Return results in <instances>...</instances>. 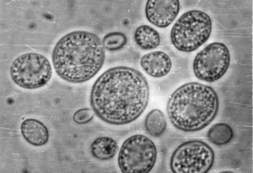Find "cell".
I'll return each mask as SVG.
<instances>
[{"mask_svg": "<svg viewBox=\"0 0 253 173\" xmlns=\"http://www.w3.org/2000/svg\"><path fill=\"white\" fill-rule=\"evenodd\" d=\"M141 67L146 74L155 78L166 77L172 69V60L163 51H152L142 56Z\"/></svg>", "mask_w": 253, "mask_h": 173, "instance_id": "10", "label": "cell"}, {"mask_svg": "<svg viewBox=\"0 0 253 173\" xmlns=\"http://www.w3.org/2000/svg\"><path fill=\"white\" fill-rule=\"evenodd\" d=\"M150 99V86L137 69L117 66L97 79L90 91V106L101 120L112 125H125L137 120Z\"/></svg>", "mask_w": 253, "mask_h": 173, "instance_id": "1", "label": "cell"}, {"mask_svg": "<svg viewBox=\"0 0 253 173\" xmlns=\"http://www.w3.org/2000/svg\"><path fill=\"white\" fill-rule=\"evenodd\" d=\"M178 0H148L145 7L146 19L158 28H167L176 19L180 12Z\"/></svg>", "mask_w": 253, "mask_h": 173, "instance_id": "9", "label": "cell"}, {"mask_svg": "<svg viewBox=\"0 0 253 173\" xmlns=\"http://www.w3.org/2000/svg\"><path fill=\"white\" fill-rule=\"evenodd\" d=\"M10 77L22 88H41L51 80V63L47 58L38 53L20 55L10 66Z\"/></svg>", "mask_w": 253, "mask_h": 173, "instance_id": "7", "label": "cell"}, {"mask_svg": "<svg viewBox=\"0 0 253 173\" xmlns=\"http://www.w3.org/2000/svg\"><path fill=\"white\" fill-rule=\"evenodd\" d=\"M94 115L93 109H80L74 114L73 120L78 124H88L93 120Z\"/></svg>", "mask_w": 253, "mask_h": 173, "instance_id": "17", "label": "cell"}, {"mask_svg": "<svg viewBox=\"0 0 253 173\" xmlns=\"http://www.w3.org/2000/svg\"><path fill=\"white\" fill-rule=\"evenodd\" d=\"M134 39L137 45L142 50L155 49L161 42L158 31L146 25L137 28L134 31Z\"/></svg>", "mask_w": 253, "mask_h": 173, "instance_id": "13", "label": "cell"}, {"mask_svg": "<svg viewBox=\"0 0 253 173\" xmlns=\"http://www.w3.org/2000/svg\"><path fill=\"white\" fill-rule=\"evenodd\" d=\"M215 154L208 144L190 140L177 146L170 158V169L174 173H206L211 169Z\"/></svg>", "mask_w": 253, "mask_h": 173, "instance_id": "6", "label": "cell"}, {"mask_svg": "<svg viewBox=\"0 0 253 173\" xmlns=\"http://www.w3.org/2000/svg\"><path fill=\"white\" fill-rule=\"evenodd\" d=\"M105 59L101 39L93 32L82 30L66 34L59 39L51 56L58 76L72 84L86 82L95 77Z\"/></svg>", "mask_w": 253, "mask_h": 173, "instance_id": "2", "label": "cell"}, {"mask_svg": "<svg viewBox=\"0 0 253 173\" xmlns=\"http://www.w3.org/2000/svg\"><path fill=\"white\" fill-rule=\"evenodd\" d=\"M166 116L162 110L154 109L151 110L145 119V128L152 137L158 138L164 134L166 129Z\"/></svg>", "mask_w": 253, "mask_h": 173, "instance_id": "14", "label": "cell"}, {"mask_svg": "<svg viewBox=\"0 0 253 173\" xmlns=\"http://www.w3.org/2000/svg\"><path fill=\"white\" fill-rule=\"evenodd\" d=\"M230 59L227 46L219 42L210 43L194 59L195 76L206 82H215L227 72Z\"/></svg>", "mask_w": 253, "mask_h": 173, "instance_id": "8", "label": "cell"}, {"mask_svg": "<svg viewBox=\"0 0 253 173\" xmlns=\"http://www.w3.org/2000/svg\"><path fill=\"white\" fill-rule=\"evenodd\" d=\"M219 98L211 86L187 83L171 94L166 112L171 124L182 132H198L208 127L217 116Z\"/></svg>", "mask_w": 253, "mask_h": 173, "instance_id": "3", "label": "cell"}, {"mask_svg": "<svg viewBox=\"0 0 253 173\" xmlns=\"http://www.w3.org/2000/svg\"><path fill=\"white\" fill-rule=\"evenodd\" d=\"M92 155L100 161L113 159L118 150V144L113 138L98 137L92 143L90 146Z\"/></svg>", "mask_w": 253, "mask_h": 173, "instance_id": "12", "label": "cell"}, {"mask_svg": "<svg viewBox=\"0 0 253 173\" xmlns=\"http://www.w3.org/2000/svg\"><path fill=\"white\" fill-rule=\"evenodd\" d=\"M158 157L157 146L144 135L127 138L119 152L118 165L124 173H148L154 169Z\"/></svg>", "mask_w": 253, "mask_h": 173, "instance_id": "5", "label": "cell"}, {"mask_svg": "<svg viewBox=\"0 0 253 173\" xmlns=\"http://www.w3.org/2000/svg\"><path fill=\"white\" fill-rule=\"evenodd\" d=\"M211 31L212 21L209 14L192 10L182 14L174 24L170 39L178 51L189 53L204 45Z\"/></svg>", "mask_w": 253, "mask_h": 173, "instance_id": "4", "label": "cell"}, {"mask_svg": "<svg viewBox=\"0 0 253 173\" xmlns=\"http://www.w3.org/2000/svg\"><path fill=\"white\" fill-rule=\"evenodd\" d=\"M102 45L109 51H117L123 49L127 43L126 35L121 31H114L107 34L102 39Z\"/></svg>", "mask_w": 253, "mask_h": 173, "instance_id": "16", "label": "cell"}, {"mask_svg": "<svg viewBox=\"0 0 253 173\" xmlns=\"http://www.w3.org/2000/svg\"><path fill=\"white\" fill-rule=\"evenodd\" d=\"M234 132L231 126L225 123H217L210 128L208 132L209 141L213 145H227L233 140Z\"/></svg>", "mask_w": 253, "mask_h": 173, "instance_id": "15", "label": "cell"}, {"mask_svg": "<svg viewBox=\"0 0 253 173\" xmlns=\"http://www.w3.org/2000/svg\"><path fill=\"white\" fill-rule=\"evenodd\" d=\"M21 132L26 141L35 146L45 145L49 140V132L46 125L34 118H27L22 121Z\"/></svg>", "mask_w": 253, "mask_h": 173, "instance_id": "11", "label": "cell"}]
</instances>
